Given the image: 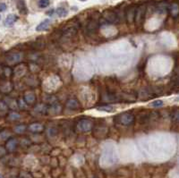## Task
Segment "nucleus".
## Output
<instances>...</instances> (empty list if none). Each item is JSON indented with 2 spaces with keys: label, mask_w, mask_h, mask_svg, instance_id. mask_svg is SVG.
Masks as SVG:
<instances>
[{
  "label": "nucleus",
  "mask_w": 179,
  "mask_h": 178,
  "mask_svg": "<svg viewBox=\"0 0 179 178\" xmlns=\"http://www.w3.org/2000/svg\"><path fill=\"white\" fill-rule=\"evenodd\" d=\"M116 119L118 120V122L120 124L124 125V126H129V125H131L134 123L135 117L131 113L124 112V113H122V114L118 115Z\"/></svg>",
  "instance_id": "obj_1"
},
{
  "label": "nucleus",
  "mask_w": 179,
  "mask_h": 178,
  "mask_svg": "<svg viewBox=\"0 0 179 178\" xmlns=\"http://www.w3.org/2000/svg\"><path fill=\"white\" fill-rule=\"evenodd\" d=\"M145 14H146V5L145 4H142V5H140V6H138L136 8L134 22H135V23L138 26L142 24L144 17H145Z\"/></svg>",
  "instance_id": "obj_2"
},
{
  "label": "nucleus",
  "mask_w": 179,
  "mask_h": 178,
  "mask_svg": "<svg viewBox=\"0 0 179 178\" xmlns=\"http://www.w3.org/2000/svg\"><path fill=\"white\" fill-rule=\"evenodd\" d=\"M103 17H104V19L107 21V22H110V23H117V22H118V21H119V18H118V13H116L114 11H112V10H106V11H104V13H103Z\"/></svg>",
  "instance_id": "obj_3"
},
{
  "label": "nucleus",
  "mask_w": 179,
  "mask_h": 178,
  "mask_svg": "<svg viewBox=\"0 0 179 178\" xmlns=\"http://www.w3.org/2000/svg\"><path fill=\"white\" fill-rule=\"evenodd\" d=\"M78 128L82 132H88L92 129V122L88 119H82L78 123Z\"/></svg>",
  "instance_id": "obj_4"
},
{
  "label": "nucleus",
  "mask_w": 179,
  "mask_h": 178,
  "mask_svg": "<svg viewBox=\"0 0 179 178\" xmlns=\"http://www.w3.org/2000/svg\"><path fill=\"white\" fill-rule=\"evenodd\" d=\"M18 145V142L16 141V139L11 137L10 139H8L6 141V143H5V150H7L9 152H13L15 150L16 147Z\"/></svg>",
  "instance_id": "obj_5"
},
{
  "label": "nucleus",
  "mask_w": 179,
  "mask_h": 178,
  "mask_svg": "<svg viewBox=\"0 0 179 178\" xmlns=\"http://www.w3.org/2000/svg\"><path fill=\"white\" fill-rule=\"evenodd\" d=\"M44 125L41 124V123H31L28 126V129L32 132H35V133H40L41 132L44 131Z\"/></svg>",
  "instance_id": "obj_6"
},
{
  "label": "nucleus",
  "mask_w": 179,
  "mask_h": 178,
  "mask_svg": "<svg viewBox=\"0 0 179 178\" xmlns=\"http://www.w3.org/2000/svg\"><path fill=\"white\" fill-rule=\"evenodd\" d=\"M136 8L137 7H129L126 11V19L128 22H134L135 18V13H136Z\"/></svg>",
  "instance_id": "obj_7"
},
{
  "label": "nucleus",
  "mask_w": 179,
  "mask_h": 178,
  "mask_svg": "<svg viewBox=\"0 0 179 178\" xmlns=\"http://www.w3.org/2000/svg\"><path fill=\"white\" fill-rule=\"evenodd\" d=\"M65 106H66L68 108H70V109H79V108H81L80 103H79L78 100L75 99H68V100L66 101Z\"/></svg>",
  "instance_id": "obj_8"
},
{
  "label": "nucleus",
  "mask_w": 179,
  "mask_h": 178,
  "mask_svg": "<svg viewBox=\"0 0 179 178\" xmlns=\"http://www.w3.org/2000/svg\"><path fill=\"white\" fill-rule=\"evenodd\" d=\"M51 23V21L50 19H45L44 21H42L37 27H36V31H46L49 26L50 25Z\"/></svg>",
  "instance_id": "obj_9"
},
{
  "label": "nucleus",
  "mask_w": 179,
  "mask_h": 178,
  "mask_svg": "<svg viewBox=\"0 0 179 178\" xmlns=\"http://www.w3.org/2000/svg\"><path fill=\"white\" fill-rule=\"evenodd\" d=\"M18 20V16L15 14H9L7 15V17L5 18L4 21V25L7 27H11L14 24V22Z\"/></svg>",
  "instance_id": "obj_10"
},
{
  "label": "nucleus",
  "mask_w": 179,
  "mask_h": 178,
  "mask_svg": "<svg viewBox=\"0 0 179 178\" xmlns=\"http://www.w3.org/2000/svg\"><path fill=\"white\" fill-rule=\"evenodd\" d=\"M169 13H171L172 16L174 17H177L179 14V5L177 3H173L169 5Z\"/></svg>",
  "instance_id": "obj_11"
},
{
  "label": "nucleus",
  "mask_w": 179,
  "mask_h": 178,
  "mask_svg": "<svg viewBox=\"0 0 179 178\" xmlns=\"http://www.w3.org/2000/svg\"><path fill=\"white\" fill-rule=\"evenodd\" d=\"M17 7H18L19 12H20L22 14H27L28 9H27L26 4H25V3H24L23 0H19V1L17 2Z\"/></svg>",
  "instance_id": "obj_12"
},
{
  "label": "nucleus",
  "mask_w": 179,
  "mask_h": 178,
  "mask_svg": "<svg viewBox=\"0 0 179 178\" xmlns=\"http://www.w3.org/2000/svg\"><path fill=\"white\" fill-rule=\"evenodd\" d=\"M55 12H56V13H57L59 17H64V16H66V15L68 14V11H67V9L64 8V7H58V8L56 9Z\"/></svg>",
  "instance_id": "obj_13"
},
{
  "label": "nucleus",
  "mask_w": 179,
  "mask_h": 178,
  "mask_svg": "<svg viewBox=\"0 0 179 178\" xmlns=\"http://www.w3.org/2000/svg\"><path fill=\"white\" fill-rule=\"evenodd\" d=\"M26 129H27V126L25 125V124H18V125H16L14 128H13V131L16 132V133H19V134H21V133H23L25 131H26Z\"/></svg>",
  "instance_id": "obj_14"
},
{
  "label": "nucleus",
  "mask_w": 179,
  "mask_h": 178,
  "mask_svg": "<svg viewBox=\"0 0 179 178\" xmlns=\"http://www.w3.org/2000/svg\"><path fill=\"white\" fill-rule=\"evenodd\" d=\"M169 5L167 4V3H164V2H162V3H160L159 5H158V7H157V10L160 12V13H166L168 10H169Z\"/></svg>",
  "instance_id": "obj_15"
},
{
  "label": "nucleus",
  "mask_w": 179,
  "mask_h": 178,
  "mask_svg": "<svg viewBox=\"0 0 179 178\" xmlns=\"http://www.w3.org/2000/svg\"><path fill=\"white\" fill-rule=\"evenodd\" d=\"M98 110L102 111V112H107V113H112L115 111V108L111 106H103V107H99Z\"/></svg>",
  "instance_id": "obj_16"
},
{
  "label": "nucleus",
  "mask_w": 179,
  "mask_h": 178,
  "mask_svg": "<svg viewBox=\"0 0 179 178\" xmlns=\"http://www.w3.org/2000/svg\"><path fill=\"white\" fill-rule=\"evenodd\" d=\"M50 0H40L38 3V5L40 8H46L49 5Z\"/></svg>",
  "instance_id": "obj_17"
},
{
  "label": "nucleus",
  "mask_w": 179,
  "mask_h": 178,
  "mask_svg": "<svg viewBox=\"0 0 179 178\" xmlns=\"http://www.w3.org/2000/svg\"><path fill=\"white\" fill-rule=\"evenodd\" d=\"M24 100L26 101V103L28 104V103H32L34 100H35V96L32 94V93H29L28 95H26L25 96V98H24Z\"/></svg>",
  "instance_id": "obj_18"
},
{
  "label": "nucleus",
  "mask_w": 179,
  "mask_h": 178,
  "mask_svg": "<svg viewBox=\"0 0 179 178\" xmlns=\"http://www.w3.org/2000/svg\"><path fill=\"white\" fill-rule=\"evenodd\" d=\"M20 117H21V116L18 113H16V112H11V113L8 114V118L10 119V120H12V121L18 120Z\"/></svg>",
  "instance_id": "obj_19"
},
{
  "label": "nucleus",
  "mask_w": 179,
  "mask_h": 178,
  "mask_svg": "<svg viewBox=\"0 0 179 178\" xmlns=\"http://www.w3.org/2000/svg\"><path fill=\"white\" fill-rule=\"evenodd\" d=\"M163 105H164V102H163L162 100H160V99L155 100V101H153V102L151 103V107H154V108H160V107H162Z\"/></svg>",
  "instance_id": "obj_20"
},
{
  "label": "nucleus",
  "mask_w": 179,
  "mask_h": 178,
  "mask_svg": "<svg viewBox=\"0 0 179 178\" xmlns=\"http://www.w3.org/2000/svg\"><path fill=\"white\" fill-rule=\"evenodd\" d=\"M6 8H7L6 4H4V3H1V5H0V11L3 13L4 10H6Z\"/></svg>",
  "instance_id": "obj_21"
},
{
  "label": "nucleus",
  "mask_w": 179,
  "mask_h": 178,
  "mask_svg": "<svg viewBox=\"0 0 179 178\" xmlns=\"http://www.w3.org/2000/svg\"><path fill=\"white\" fill-rule=\"evenodd\" d=\"M54 12V10H50V11H49V12H47V14H49V15H52V13Z\"/></svg>",
  "instance_id": "obj_22"
},
{
  "label": "nucleus",
  "mask_w": 179,
  "mask_h": 178,
  "mask_svg": "<svg viewBox=\"0 0 179 178\" xmlns=\"http://www.w3.org/2000/svg\"><path fill=\"white\" fill-rule=\"evenodd\" d=\"M80 1H86V0H80Z\"/></svg>",
  "instance_id": "obj_23"
},
{
  "label": "nucleus",
  "mask_w": 179,
  "mask_h": 178,
  "mask_svg": "<svg viewBox=\"0 0 179 178\" xmlns=\"http://www.w3.org/2000/svg\"><path fill=\"white\" fill-rule=\"evenodd\" d=\"M20 178H21V177H20Z\"/></svg>",
  "instance_id": "obj_24"
}]
</instances>
